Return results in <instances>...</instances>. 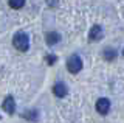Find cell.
I'll return each instance as SVG.
<instances>
[{
  "mask_svg": "<svg viewBox=\"0 0 124 123\" xmlns=\"http://www.w3.org/2000/svg\"><path fill=\"white\" fill-rule=\"evenodd\" d=\"M48 3H50V5H53V6H56L57 5V0H48Z\"/></svg>",
  "mask_w": 124,
  "mask_h": 123,
  "instance_id": "obj_12",
  "label": "cell"
},
{
  "mask_svg": "<svg viewBox=\"0 0 124 123\" xmlns=\"http://www.w3.org/2000/svg\"><path fill=\"white\" fill-rule=\"evenodd\" d=\"M8 3H9V6L13 9H20V8L25 6L26 0H8Z\"/></svg>",
  "mask_w": 124,
  "mask_h": 123,
  "instance_id": "obj_9",
  "label": "cell"
},
{
  "mask_svg": "<svg viewBox=\"0 0 124 123\" xmlns=\"http://www.w3.org/2000/svg\"><path fill=\"white\" fill-rule=\"evenodd\" d=\"M101 37H102V28H101L99 25H93L90 28V33H88V39L96 42V41H99Z\"/></svg>",
  "mask_w": 124,
  "mask_h": 123,
  "instance_id": "obj_5",
  "label": "cell"
},
{
  "mask_svg": "<svg viewBox=\"0 0 124 123\" xmlns=\"http://www.w3.org/2000/svg\"><path fill=\"white\" fill-rule=\"evenodd\" d=\"M23 118H26V120H31V122H36L37 120V111H25L23 112Z\"/></svg>",
  "mask_w": 124,
  "mask_h": 123,
  "instance_id": "obj_10",
  "label": "cell"
},
{
  "mask_svg": "<svg viewBox=\"0 0 124 123\" xmlns=\"http://www.w3.org/2000/svg\"><path fill=\"white\" fill-rule=\"evenodd\" d=\"M67 69L70 73H78V72L82 70V59H81V56H78V55L70 56L67 61Z\"/></svg>",
  "mask_w": 124,
  "mask_h": 123,
  "instance_id": "obj_2",
  "label": "cell"
},
{
  "mask_svg": "<svg viewBox=\"0 0 124 123\" xmlns=\"http://www.w3.org/2000/svg\"><path fill=\"white\" fill-rule=\"evenodd\" d=\"M123 56H124V48H123Z\"/></svg>",
  "mask_w": 124,
  "mask_h": 123,
  "instance_id": "obj_13",
  "label": "cell"
},
{
  "mask_svg": "<svg viewBox=\"0 0 124 123\" xmlns=\"http://www.w3.org/2000/svg\"><path fill=\"white\" fill-rule=\"evenodd\" d=\"M45 41L48 45H56L57 42L61 41V34L56 33V31H48L45 34Z\"/></svg>",
  "mask_w": 124,
  "mask_h": 123,
  "instance_id": "obj_7",
  "label": "cell"
},
{
  "mask_svg": "<svg viewBox=\"0 0 124 123\" xmlns=\"http://www.w3.org/2000/svg\"><path fill=\"white\" fill-rule=\"evenodd\" d=\"M13 45L19 50V52H26L28 47H30V37H28V34L23 33V31H17L13 36Z\"/></svg>",
  "mask_w": 124,
  "mask_h": 123,
  "instance_id": "obj_1",
  "label": "cell"
},
{
  "mask_svg": "<svg viewBox=\"0 0 124 123\" xmlns=\"http://www.w3.org/2000/svg\"><path fill=\"white\" fill-rule=\"evenodd\" d=\"M108 109H110V101H108L107 98H99L98 101H96V111H98L99 114H107Z\"/></svg>",
  "mask_w": 124,
  "mask_h": 123,
  "instance_id": "obj_4",
  "label": "cell"
},
{
  "mask_svg": "<svg viewBox=\"0 0 124 123\" xmlns=\"http://www.w3.org/2000/svg\"><path fill=\"white\" fill-rule=\"evenodd\" d=\"M67 86H65L64 83H56L53 86V94L56 95V97H59V98H62V97H65L67 95Z\"/></svg>",
  "mask_w": 124,
  "mask_h": 123,
  "instance_id": "obj_6",
  "label": "cell"
},
{
  "mask_svg": "<svg viewBox=\"0 0 124 123\" xmlns=\"http://www.w3.org/2000/svg\"><path fill=\"white\" fill-rule=\"evenodd\" d=\"M45 61H46V64H48V66H53V64L57 61V56L56 55H46L45 56Z\"/></svg>",
  "mask_w": 124,
  "mask_h": 123,
  "instance_id": "obj_11",
  "label": "cell"
},
{
  "mask_svg": "<svg viewBox=\"0 0 124 123\" xmlns=\"http://www.w3.org/2000/svg\"><path fill=\"white\" fill-rule=\"evenodd\" d=\"M102 56H104V59L106 61H113L115 58H116V52L113 48H106L102 52Z\"/></svg>",
  "mask_w": 124,
  "mask_h": 123,
  "instance_id": "obj_8",
  "label": "cell"
},
{
  "mask_svg": "<svg viewBox=\"0 0 124 123\" xmlns=\"http://www.w3.org/2000/svg\"><path fill=\"white\" fill-rule=\"evenodd\" d=\"M2 107H3V111H5V112H8L9 115H13L14 111H16V101H14V98L11 97V95H8V97L3 100Z\"/></svg>",
  "mask_w": 124,
  "mask_h": 123,
  "instance_id": "obj_3",
  "label": "cell"
}]
</instances>
